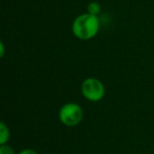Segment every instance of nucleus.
Here are the masks:
<instances>
[{
  "label": "nucleus",
  "instance_id": "f257e3e1",
  "mask_svg": "<svg viewBox=\"0 0 154 154\" xmlns=\"http://www.w3.org/2000/svg\"><path fill=\"white\" fill-rule=\"evenodd\" d=\"M100 30V20L98 16L90 13L78 15L72 22V33L77 39L90 40L98 34Z\"/></svg>",
  "mask_w": 154,
  "mask_h": 154
},
{
  "label": "nucleus",
  "instance_id": "f03ea898",
  "mask_svg": "<svg viewBox=\"0 0 154 154\" xmlns=\"http://www.w3.org/2000/svg\"><path fill=\"white\" fill-rule=\"evenodd\" d=\"M58 117L64 126L75 127L82 122L84 118V110L76 103H66L60 108Z\"/></svg>",
  "mask_w": 154,
  "mask_h": 154
},
{
  "label": "nucleus",
  "instance_id": "7ed1b4c3",
  "mask_svg": "<svg viewBox=\"0 0 154 154\" xmlns=\"http://www.w3.org/2000/svg\"><path fill=\"white\" fill-rule=\"evenodd\" d=\"M82 94L87 100L96 103L103 98L106 89L103 84L95 77H89L85 79L80 87Z\"/></svg>",
  "mask_w": 154,
  "mask_h": 154
},
{
  "label": "nucleus",
  "instance_id": "20e7f679",
  "mask_svg": "<svg viewBox=\"0 0 154 154\" xmlns=\"http://www.w3.org/2000/svg\"><path fill=\"white\" fill-rule=\"evenodd\" d=\"M10 139V129L3 122H0V145L8 143Z\"/></svg>",
  "mask_w": 154,
  "mask_h": 154
},
{
  "label": "nucleus",
  "instance_id": "39448f33",
  "mask_svg": "<svg viewBox=\"0 0 154 154\" xmlns=\"http://www.w3.org/2000/svg\"><path fill=\"white\" fill-rule=\"evenodd\" d=\"M87 12L92 14V15L98 16L101 12V5L98 2H95V1L90 2L88 5V7H87Z\"/></svg>",
  "mask_w": 154,
  "mask_h": 154
},
{
  "label": "nucleus",
  "instance_id": "423d86ee",
  "mask_svg": "<svg viewBox=\"0 0 154 154\" xmlns=\"http://www.w3.org/2000/svg\"><path fill=\"white\" fill-rule=\"evenodd\" d=\"M0 154H15V150L8 143L0 145Z\"/></svg>",
  "mask_w": 154,
  "mask_h": 154
},
{
  "label": "nucleus",
  "instance_id": "0eeeda50",
  "mask_svg": "<svg viewBox=\"0 0 154 154\" xmlns=\"http://www.w3.org/2000/svg\"><path fill=\"white\" fill-rule=\"evenodd\" d=\"M18 154H39V153L33 149H23V150H21Z\"/></svg>",
  "mask_w": 154,
  "mask_h": 154
},
{
  "label": "nucleus",
  "instance_id": "6e6552de",
  "mask_svg": "<svg viewBox=\"0 0 154 154\" xmlns=\"http://www.w3.org/2000/svg\"><path fill=\"white\" fill-rule=\"evenodd\" d=\"M5 56V45L3 42H0V57Z\"/></svg>",
  "mask_w": 154,
  "mask_h": 154
}]
</instances>
